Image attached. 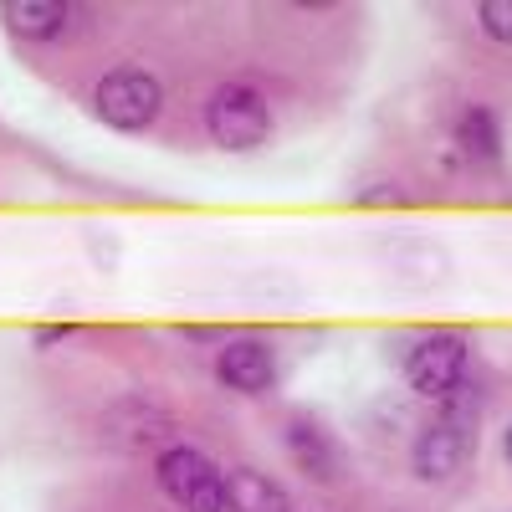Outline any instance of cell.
<instances>
[{"label": "cell", "instance_id": "obj_1", "mask_svg": "<svg viewBox=\"0 0 512 512\" xmlns=\"http://www.w3.org/2000/svg\"><path fill=\"white\" fill-rule=\"evenodd\" d=\"M472 451H477V395L461 384V390L451 400H441V410L420 425V436L410 446V466H415L420 482H451Z\"/></svg>", "mask_w": 512, "mask_h": 512}, {"label": "cell", "instance_id": "obj_2", "mask_svg": "<svg viewBox=\"0 0 512 512\" xmlns=\"http://www.w3.org/2000/svg\"><path fill=\"white\" fill-rule=\"evenodd\" d=\"M205 128L210 139L231 154H246V149H262L272 139V108L262 98V88L231 77V82H216L205 98Z\"/></svg>", "mask_w": 512, "mask_h": 512}, {"label": "cell", "instance_id": "obj_3", "mask_svg": "<svg viewBox=\"0 0 512 512\" xmlns=\"http://www.w3.org/2000/svg\"><path fill=\"white\" fill-rule=\"evenodd\" d=\"M164 108V88H159V77L134 67V62H118L98 77V88H93V113L98 123H108L113 134H144V128L159 118Z\"/></svg>", "mask_w": 512, "mask_h": 512}, {"label": "cell", "instance_id": "obj_4", "mask_svg": "<svg viewBox=\"0 0 512 512\" xmlns=\"http://www.w3.org/2000/svg\"><path fill=\"white\" fill-rule=\"evenodd\" d=\"M159 492L185 512H226V472L195 446H169L154 461Z\"/></svg>", "mask_w": 512, "mask_h": 512}, {"label": "cell", "instance_id": "obj_5", "mask_svg": "<svg viewBox=\"0 0 512 512\" xmlns=\"http://www.w3.org/2000/svg\"><path fill=\"white\" fill-rule=\"evenodd\" d=\"M466 364H472V349L461 333H425L405 354V384L425 400H451L466 384Z\"/></svg>", "mask_w": 512, "mask_h": 512}, {"label": "cell", "instance_id": "obj_6", "mask_svg": "<svg viewBox=\"0 0 512 512\" xmlns=\"http://www.w3.org/2000/svg\"><path fill=\"white\" fill-rule=\"evenodd\" d=\"M103 431L128 446V451H169V436H175V415L159 410L154 400L134 395V400H118L103 420Z\"/></svg>", "mask_w": 512, "mask_h": 512}, {"label": "cell", "instance_id": "obj_7", "mask_svg": "<svg viewBox=\"0 0 512 512\" xmlns=\"http://www.w3.org/2000/svg\"><path fill=\"white\" fill-rule=\"evenodd\" d=\"M216 374L236 395H267L277 384V354H272L267 338H231L216 354Z\"/></svg>", "mask_w": 512, "mask_h": 512}, {"label": "cell", "instance_id": "obj_8", "mask_svg": "<svg viewBox=\"0 0 512 512\" xmlns=\"http://www.w3.org/2000/svg\"><path fill=\"white\" fill-rule=\"evenodd\" d=\"M282 446H287V456L297 461V472H303L308 482L333 487L338 477H344V451L333 446V436L323 431V425H313V420H287Z\"/></svg>", "mask_w": 512, "mask_h": 512}, {"label": "cell", "instance_id": "obj_9", "mask_svg": "<svg viewBox=\"0 0 512 512\" xmlns=\"http://www.w3.org/2000/svg\"><path fill=\"white\" fill-rule=\"evenodd\" d=\"M67 16H72V6H62V0H6L0 6L6 31L21 41H57L67 31Z\"/></svg>", "mask_w": 512, "mask_h": 512}, {"label": "cell", "instance_id": "obj_10", "mask_svg": "<svg viewBox=\"0 0 512 512\" xmlns=\"http://www.w3.org/2000/svg\"><path fill=\"white\" fill-rule=\"evenodd\" d=\"M226 512H292V497L267 472L236 466V472H226Z\"/></svg>", "mask_w": 512, "mask_h": 512}, {"label": "cell", "instance_id": "obj_11", "mask_svg": "<svg viewBox=\"0 0 512 512\" xmlns=\"http://www.w3.org/2000/svg\"><path fill=\"white\" fill-rule=\"evenodd\" d=\"M456 144L472 154V159L492 164L502 154V123H497V113L487 103H466L461 118H456Z\"/></svg>", "mask_w": 512, "mask_h": 512}, {"label": "cell", "instance_id": "obj_12", "mask_svg": "<svg viewBox=\"0 0 512 512\" xmlns=\"http://www.w3.org/2000/svg\"><path fill=\"white\" fill-rule=\"evenodd\" d=\"M477 26H482L492 41L512 47V0H482V6H477Z\"/></svg>", "mask_w": 512, "mask_h": 512}, {"label": "cell", "instance_id": "obj_13", "mask_svg": "<svg viewBox=\"0 0 512 512\" xmlns=\"http://www.w3.org/2000/svg\"><path fill=\"white\" fill-rule=\"evenodd\" d=\"M36 349H47V344H62V338H72V323H47V328H36Z\"/></svg>", "mask_w": 512, "mask_h": 512}, {"label": "cell", "instance_id": "obj_14", "mask_svg": "<svg viewBox=\"0 0 512 512\" xmlns=\"http://www.w3.org/2000/svg\"><path fill=\"white\" fill-rule=\"evenodd\" d=\"M502 456H507V466H512V425L502 431Z\"/></svg>", "mask_w": 512, "mask_h": 512}]
</instances>
